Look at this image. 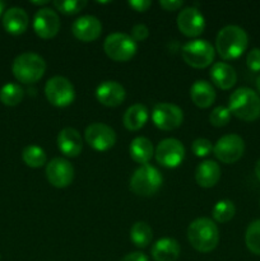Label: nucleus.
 <instances>
[{"label":"nucleus","mask_w":260,"mask_h":261,"mask_svg":"<svg viewBox=\"0 0 260 261\" xmlns=\"http://www.w3.org/2000/svg\"><path fill=\"white\" fill-rule=\"evenodd\" d=\"M249 36L244 28L229 24L222 28L216 38V51L223 60H233L246 51Z\"/></svg>","instance_id":"nucleus-1"},{"label":"nucleus","mask_w":260,"mask_h":261,"mask_svg":"<svg viewBox=\"0 0 260 261\" xmlns=\"http://www.w3.org/2000/svg\"><path fill=\"white\" fill-rule=\"evenodd\" d=\"M188 240L191 246L199 252H211L219 242V229L209 218H198L188 228Z\"/></svg>","instance_id":"nucleus-2"},{"label":"nucleus","mask_w":260,"mask_h":261,"mask_svg":"<svg viewBox=\"0 0 260 261\" xmlns=\"http://www.w3.org/2000/svg\"><path fill=\"white\" fill-rule=\"evenodd\" d=\"M228 110L242 121H255L260 117V96L251 88L241 87L229 97Z\"/></svg>","instance_id":"nucleus-3"},{"label":"nucleus","mask_w":260,"mask_h":261,"mask_svg":"<svg viewBox=\"0 0 260 261\" xmlns=\"http://www.w3.org/2000/svg\"><path fill=\"white\" fill-rule=\"evenodd\" d=\"M13 75L24 84L40 81L46 71V61L35 53H23L14 59L12 65Z\"/></svg>","instance_id":"nucleus-4"},{"label":"nucleus","mask_w":260,"mask_h":261,"mask_svg":"<svg viewBox=\"0 0 260 261\" xmlns=\"http://www.w3.org/2000/svg\"><path fill=\"white\" fill-rule=\"evenodd\" d=\"M162 175L150 165H142L134 171L130 178V189L139 196H152L162 186Z\"/></svg>","instance_id":"nucleus-5"},{"label":"nucleus","mask_w":260,"mask_h":261,"mask_svg":"<svg viewBox=\"0 0 260 261\" xmlns=\"http://www.w3.org/2000/svg\"><path fill=\"white\" fill-rule=\"evenodd\" d=\"M214 54L216 50L212 43L200 38L189 41L181 48V56L184 61L195 69H204L211 65L212 61L214 60Z\"/></svg>","instance_id":"nucleus-6"},{"label":"nucleus","mask_w":260,"mask_h":261,"mask_svg":"<svg viewBox=\"0 0 260 261\" xmlns=\"http://www.w3.org/2000/svg\"><path fill=\"white\" fill-rule=\"evenodd\" d=\"M105 54L114 61H129L137 54L138 45L132 36L122 32H114L103 42Z\"/></svg>","instance_id":"nucleus-7"},{"label":"nucleus","mask_w":260,"mask_h":261,"mask_svg":"<svg viewBox=\"0 0 260 261\" xmlns=\"http://www.w3.org/2000/svg\"><path fill=\"white\" fill-rule=\"evenodd\" d=\"M45 96L53 106L66 107L75 99V89L68 78L55 75L46 82Z\"/></svg>","instance_id":"nucleus-8"},{"label":"nucleus","mask_w":260,"mask_h":261,"mask_svg":"<svg viewBox=\"0 0 260 261\" xmlns=\"http://www.w3.org/2000/svg\"><path fill=\"white\" fill-rule=\"evenodd\" d=\"M245 142L240 135L227 134L219 138L213 145V153L217 160L226 165L236 163L244 155Z\"/></svg>","instance_id":"nucleus-9"},{"label":"nucleus","mask_w":260,"mask_h":261,"mask_svg":"<svg viewBox=\"0 0 260 261\" xmlns=\"http://www.w3.org/2000/svg\"><path fill=\"white\" fill-rule=\"evenodd\" d=\"M152 121L158 129L168 130L177 129L184 120V112L178 106L168 102H160L154 105L152 110Z\"/></svg>","instance_id":"nucleus-10"},{"label":"nucleus","mask_w":260,"mask_h":261,"mask_svg":"<svg viewBox=\"0 0 260 261\" xmlns=\"http://www.w3.org/2000/svg\"><path fill=\"white\" fill-rule=\"evenodd\" d=\"M155 161L162 167L176 168L183 163L185 157V148L180 140L175 138H167L160 142L155 148Z\"/></svg>","instance_id":"nucleus-11"},{"label":"nucleus","mask_w":260,"mask_h":261,"mask_svg":"<svg viewBox=\"0 0 260 261\" xmlns=\"http://www.w3.org/2000/svg\"><path fill=\"white\" fill-rule=\"evenodd\" d=\"M86 142L91 148L98 152H106L116 143V133L111 126L102 122H93L86 127Z\"/></svg>","instance_id":"nucleus-12"},{"label":"nucleus","mask_w":260,"mask_h":261,"mask_svg":"<svg viewBox=\"0 0 260 261\" xmlns=\"http://www.w3.org/2000/svg\"><path fill=\"white\" fill-rule=\"evenodd\" d=\"M46 178L58 189H64L73 182L74 167L65 158H53L46 165Z\"/></svg>","instance_id":"nucleus-13"},{"label":"nucleus","mask_w":260,"mask_h":261,"mask_svg":"<svg viewBox=\"0 0 260 261\" xmlns=\"http://www.w3.org/2000/svg\"><path fill=\"white\" fill-rule=\"evenodd\" d=\"M33 30L41 38L55 37L60 31V18L58 13L51 8H41L33 18Z\"/></svg>","instance_id":"nucleus-14"},{"label":"nucleus","mask_w":260,"mask_h":261,"mask_svg":"<svg viewBox=\"0 0 260 261\" xmlns=\"http://www.w3.org/2000/svg\"><path fill=\"white\" fill-rule=\"evenodd\" d=\"M177 27L183 35L196 37L205 28V19L200 10L195 7H186L177 15Z\"/></svg>","instance_id":"nucleus-15"},{"label":"nucleus","mask_w":260,"mask_h":261,"mask_svg":"<svg viewBox=\"0 0 260 261\" xmlns=\"http://www.w3.org/2000/svg\"><path fill=\"white\" fill-rule=\"evenodd\" d=\"M71 32L74 37L83 42L96 41L102 33L101 20L94 15H82L73 22Z\"/></svg>","instance_id":"nucleus-16"},{"label":"nucleus","mask_w":260,"mask_h":261,"mask_svg":"<svg viewBox=\"0 0 260 261\" xmlns=\"http://www.w3.org/2000/svg\"><path fill=\"white\" fill-rule=\"evenodd\" d=\"M126 97L125 88L115 81L102 82L96 88V98L99 103L107 107H116L124 102Z\"/></svg>","instance_id":"nucleus-17"},{"label":"nucleus","mask_w":260,"mask_h":261,"mask_svg":"<svg viewBox=\"0 0 260 261\" xmlns=\"http://www.w3.org/2000/svg\"><path fill=\"white\" fill-rule=\"evenodd\" d=\"M58 148L66 157H78L83 149V142L78 130L74 127H64L58 135Z\"/></svg>","instance_id":"nucleus-18"},{"label":"nucleus","mask_w":260,"mask_h":261,"mask_svg":"<svg viewBox=\"0 0 260 261\" xmlns=\"http://www.w3.org/2000/svg\"><path fill=\"white\" fill-rule=\"evenodd\" d=\"M3 25L10 35H22L28 27V14L24 9L18 7L9 8L3 15Z\"/></svg>","instance_id":"nucleus-19"},{"label":"nucleus","mask_w":260,"mask_h":261,"mask_svg":"<svg viewBox=\"0 0 260 261\" xmlns=\"http://www.w3.org/2000/svg\"><path fill=\"white\" fill-rule=\"evenodd\" d=\"M209 75H211V79L214 86H217L221 89H224V91L231 89L237 82V74L235 69L229 64L223 63V61L214 63L212 65Z\"/></svg>","instance_id":"nucleus-20"},{"label":"nucleus","mask_w":260,"mask_h":261,"mask_svg":"<svg viewBox=\"0 0 260 261\" xmlns=\"http://www.w3.org/2000/svg\"><path fill=\"white\" fill-rule=\"evenodd\" d=\"M221 178V168L214 161H204L199 163L195 170V181L201 188H213Z\"/></svg>","instance_id":"nucleus-21"},{"label":"nucleus","mask_w":260,"mask_h":261,"mask_svg":"<svg viewBox=\"0 0 260 261\" xmlns=\"http://www.w3.org/2000/svg\"><path fill=\"white\" fill-rule=\"evenodd\" d=\"M180 245L176 240L165 237L152 246L150 254L154 261H176L180 256Z\"/></svg>","instance_id":"nucleus-22"},{"label":"nucleus","mask_w":260,"mask_h":261,"mask_svg":"<svg viewBox=\"0 0 260 261\" xmlns=\"http://www.w3.org/2000/svg\"><path fill=\"white\" fill-rule=\"evenodd\" d=\"M190 97L194 105L200 109L211 107L216 101V91L213 86L206 81H196L190 88Z\"/></svg>","instance_id":"nucleus-23"},{"label":"nucleus","mask_w":260,"mask_h":261,"mask_svg":"<svg viewBox=\"0 0 260 261\" xmlns=\"http://www.w3.org/2000/svg\"><path fill=\"white\" fill-rule=\"evenodd\" d=\"M148 119H149V111L147 107L142 103H135L125 111L122 122L127 130L137 132L147 124Z\"/></svg>","instance_id":"nucleus-24"},{"label":"nucleus","mask_w":260,"mask_h":261,"mask_svg":"<svg viewBox=\"0 0 260 261\" xmlns=\"http://www.w3.org/2000/svg\"><path fill=\"white\" fill-rule=\"evenodd\" d=\"M130 157L134 162L142 165H147L152 158L153 153V144L148 138L145 137H137L132 140L129 147Z\"/></svg>","instance_id":"nucleus-25"},{"label":"nucleus","mask_w":260,"mask_h":261,"mask_svg":"<svg viewBox=\"0 0 260 261\" xmlns=\"http://www.w3.org/2000/svg\"><path fill=\"white\" fill-rule=\"evenodd\" d=\"M153 237L152 228L145 222H135L130 228V240L139 249H144L150 244Z\"/></svg>","instance_id":"nucleus-26"},{"label":"nucleus","mask_w":260,"mask_h":261,"mask_svg":"<svg viewBox=\"0 0 260 261\" xmlns=\"http://www.w3.org/2000/svg\"><path fill=\"white\" fill-rule=\"evenodd\" d=\"M24 97V91L19 84L8 83L0 89V101L5 106H17L22 102Z\"/></svg>","instance_id":"nucleus-27"},{"label":"nucleus","mask_w":260,"mask_h":261,"mask_svg":"<svg viewBox=\"0 0 260 261\" xmlns=\"http://www.w3.org/2000/svg\"><path fill=\"white\" fill-rule=\"evenodd\" d=\"M22 160L28 167L38 168L42 167L47 161L45 150L38 145H28L23 149L22 152Z\"/></svg>","instance_id":"nucleus-28"},{"label":"nucleus","mask_w":260,"mask_h":261,"mask_svg":"<svg viewBox=\"0 0 260 261\" xmlns=\"http://www.w3.org/2000/svg\"><path fill=\"white\" fill-rule=\"evenodd\" d=\"M235 213H236V208H235L233 201L228 200V199L219 200L213 206V211H212L213 219L216 222H218V223L229 222L235 217Z\"/></svg>","instance_id":"nucleus-29"},{"label":"nucleus","mask_w":260,"mask_h":261,"mask_svg":"<svg viewBox=\"0 0 260 261\" xmlns=\"http://www.w3.org/2000/svg\"><path fill=\"white\" fill-rule=\"evenodd\" d=\"M246 247L255 255H260V219L251 222L245 233Z\"/></svg>","instance_id":"nucleus-30"},{"label":"nucleus","mask_w":260,"mask_h":261,"mask_svg":"<svg viewBox=\"0 0 260 261\" xmlns=\"http://www.w3.org/2000/svg\"><path fill=\"white\" fill-rule=\"evenodd\" d=\"M87 5V2L84 0H55L54 7L60 13L65 15H73L83 10V8Z\"/></svg>","instance_id":"nucleus-31"},{"label":"nucleus","mask_w":260,"mask_h":261,"mask_svg":"<svg viewBox=\"0 0 260 261\" xmlns=\"http://www.w3.org/2000/svg\"><path fill=\"white\" fill-rule=\"evenodd\" d=\"M229 120H231V112H229L228 107L217 106L209 114V122L216 127L226 126Z\"/></svg>","instance_id":"nucleus-32"},{"label":"nucleus","mask_w":260,"mask_h":261,"mask_svg":"<svg viewBox=\"0 0 260 261\" xmlns=\"http://www.w3.org/2000/svg\"><path fill=\"white\" fill-rule=\"evenodd\" d=\"M191 150H193L196 157H206L213 150V145H212V142L209 139L198 138L191 144Z\"/></svg>","instance_id":"nucleus-33"},{"label":"nucleus","mask_w":260,"mask_h":261,"mask_svg":"<svg viewBox=\"0 0 260 261\" xmlns=\"http://www.w3.org/2000/svg\"><path fill=\"white\" fill-rule=\"evenodd\" d=\"M246 65L251 71H260V48L255 47L249 51L246 56Z\"/></svg>","instance_id":"nucleus-34"},{"label":"nucleus","mask_w":260,"mask_h":261,"mask_svg":"<svg viewBox=\"0 0 260 261\" xmlns=\"http://www.w3.org/2000/svg\"><path fill=\"white\" fill-rule=\"evenodd\" d=\"M149 36V30L143 23H138L132 28V38L135 42H142V41L147 40Z\"/></svg>","instance_id":"nucleus-35"},{"label":"nucleus","mask_w":260,"mask_h":261,"mask_svg":"<svg viewBox=\"0 0 260 261\" xmlns=\"http://www.w3.org/2000/svg\"><path fill=\"white\" fill-rule=\"evenodd\" d=\"M127 4L135 10V12H145L152 5L150 0H130Z\"/></svg>","instance_id":"nucleus-36"},{"label":"nucleus","mask_w":260,"mask_h":261,"mask_svg":"<svg viewBox=\"0 0 260 261\" xmlns=\"http://www.w3.org/2000/svg\"><path fill=\"white\" fill-rule=\"evenodd\" d=\"M184 3L180 0H160V5L165 10L172 12V10H177L178 8L183 7Z\"/></svg>","instance_id":"nucleus-37"},{"label":"nucleus","mask_w":260,"mask_h":261,"mask_svg":"<svg viewBox=\"0 0 260 261\" xmlns=\"http://www.w3.org/2000/svg\"><path fill=\"white\" fill-rule=\"evenodd\" d=\"M120 261H149L148 257L145 256L143 252L135 251V252H130V254L125 255Z\"/></svg>","instance_id":"nucleus-38"},{"label":"nucleus","mask_w":260,"mask_h":261,"mask_svg":"<svg viewBox=\"0 0 260 261\" xmlns=\"http://www.w3.org/2000/svg\"><path fill=\"white\" fill-rule=\"evenodd\" d=\"M255 175H256L257 180L260 181V160H257L255 163Z\"/></svg>","instance_id":"nucleus-39"},{"label":"nucleus","mask_w":260,"mask_h":261,"mask_svg":"<svg viewBox=\"0 0 260 261\" xmlns=\"http://www.w3.org/2000/svg\"><path fill=\"white\" fill-rule=\"evenodd\" d=\"M256 89H257V92H259V94H260V74L257 75V78H256Z\"/></svg>","instance_id":"nucleus-40"},{"label":"nucleus","mask_w":260,"mask_h":261,"mask_svg":"<svg viewBox=\"0 0 260 261\" xmlns=\"http://www.w3.org/2000/svg\"><path fill=\"white\" fill-rule=\"evenodd\" d=\"M4 8H5V3L0 0V15H2V13H3V10H4Z\"/></svg>","instance_id":"nucleus-41"},{"label":"nucleus","mask_w":260,"mask_h":261,"mask_svg":"<svg viewBox=\"0 0 260 261\" xmlns=\"http://www.w3.org/2000/svg\"><path fill=\"white\" fill-rule=\"evenodd\" d=\"M32 4H36V5H46V4H48V2H32Z\"/></svg>","instance_id":"nucleus-42"}]
</instances>
